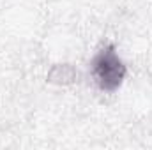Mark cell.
I'll return each instance as SVG.
<instances>
[{"instance_id":"obj_2","label":"cell","mask_w":152,"mask_h":150,"mask_svg":"<svg viewBox=\"0 0 152 150\" xmlns=\"http://www.w3.org/2000/svg\"><path fill=\"white\" fill-rule=\"evenodd\" d=\"M46 81L57 87H69L80 81V71L73 64H55L48 71Z\"/></svg>"},{"instance_id":"obj_1","label":"cell","mask_w":152,"mask_h":150,"mask_svg":"<svg viewBox=\"0 0 152 150\" xmlns=\"http://www.w3.org/2000/svg\"><path fill=\"white\" fill-rule=\"evenodd\" d=\"M88 69L94 85L104 94H115L127 78V66L120 58L113 42L103 44L94 53Z\"/></svg>"}]
</instances>
